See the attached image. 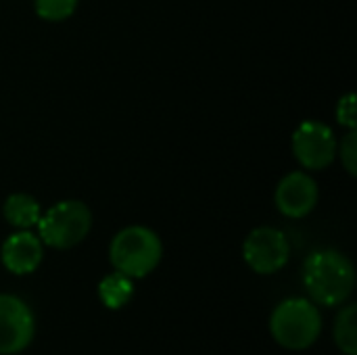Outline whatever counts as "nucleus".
Masks as SVG:
<instances>
[{
	"label": "nucleus",
	"mask_w": 357,
	"mask_h": 355,
	"mask_svg": "<svg viewBox=\"0 0 357 355\" xmlns=\"http://www.w3.org/2000/svg\"><path fill=\"white\" fill-rule=\"evenodd\" d=\"M2 213H4V220L10 226H15L19 230H27V228L38 224V220L42 216V209H40V203L31 195L15 192L4 201Z\"/></svg>",
	"instance_id": "9d476101"
},
{
	"label": "nucleus",
	"mask_w": 357,
	"mask_h": 355,
	"mask_svg": "<svg viewBox=\"0 0 357 355\" xmlns=\"http://www.w3.org/2000/svg\"><path fill=\"white\" fill-rule=\"evenodd\" d=\"M303 285L307 295L320 305H341L356 287V270L347 255L335 249L314 251L303 266Z\"/></svg>",
	"instance_id": "f257e3e1"
},
{
	"label": "nucleus",
	"mask_w": 357,
	"mask_h": 355,
	"mask_svg": "<svg viewBox=\"0 0 357 355\" xmlns=\"http://www.w3.org/2000/svg\"><path fill=\"white\" fill-rule=\"evenodd\" d=\"M161 255V239L146 226H128L119 230L109 247V259L115 272H121L130 278L149 276L159 266Z\"/></svg>",
	"instance_id": "f03ea898"
},
{
	"label": "nucleus",
	"mask_w": 357,
	"mask_h": 355,
	"mask_svg": "<svg viewBox=\"0 0 357 355\" xmlns=\"http://www.w3.org/2000/svg\"><path fill=\"white\" fill-rule=\"evenodd\" d=\"M335 343L345 355H357V305L341 310L335 322Z\"/></svg>",
	"instance_id": "f8f14e48"
},
{
	"label": "nucleus",
	"mask_w": 357,
	"mask_h": 355,
	"mask_svg": "<svg viewBox=\"0 0 357 355\" xmlns=\"http://www.w3.org/2000/svg\"><path fill=\"white\" fill-rule=\"evenodd\" d=\"M337 119H339L341 126H345L349 130H356V96L351 92L341 96V100L337 105Z\"/></svg>",
	"instance_id": "2eb2a0df"
},
{
	"label": "nucleus",
	"mask_w": 357,
	"mask_h": 355,
	"mask_svg": "<svg viewBox=\"0 0 357 355\" xmlns=\"http://www.w3.org/2000/svg\"><path fill=\"white\" fill-rule=\"evenodd\" d=\"M36 322L29 305L15 295H0V355H13L29 347Z\"/></svg>",
	"instance_id": "0eeeda50"
},
{
	"label": "nucleus",
	"mask_w": 357,
	"mask_h": 355,
	"mask_svg": "<svg viewBox=\"0 0 357 355\" xmlns=\"http://www.w3.org/2000/svg\"><path fill=\"white\" fill-rule=\"evenodd\" d=\"M44 257V247L40 236L19 230L10 234L0 249V259L4 268L13 274H31Z\"/></svg>",
	"instance_id": "1a4fd4ad"
},
{
	"label": "nucleus",
	"mask_w": 357,
	"mask_h": 355,
	"mask_svg": "<svg viewBox=\"0 0 357 355\" xmlns=\"http://www.w3.org/2000/svg\"><path fill=\"white\" fill-rule=\"evenodd\" d=\"M134 295V282L130 276L121 274V272H113L109 276H105L98 285V297L102 301L105 308L109 310H119L123 308Z\"/></svg>",
	"instance_id": "9b49d317"
},
{
	"label": "nucleus",
	"mask_w": 357,
	"mask_h": 355,
	"mask_svg": "<svg viewBox=\"0 0 357 355\" xmlns=\"http://www.w3.org/2000/svg\"><path fill=\"white\" fill-rule=\"evenodd\" d=\"M318 197V184L307 172H291L278 182L274 203L282 216L299 220L314 211Z\"/></svg>",
	"instance_id": "6e6552de"
},
{
	"label": "nucleus",
	"mask_w": 357,
	"mask_h": 355,
	"mask_svg": "<svg viewBox=\"0 0 357 355\" xmlns=\"http://www.w3.org/2000/svg\"><path fill=\"white\" fill-rule=\"evenodd\" d=\"M36 226L40 230L42 245L52 249H71L88 236L92 228V213L86 203L67 199L44 211Z\"/></svg>",
	"instance_id": "20e7f679"
},
{
	"label": "nucleus",
	"mask_w": 357,
	"mask_h": 355,
	"mask_svg": "<svg viewBox=\"0 0 357 355\" xmlns=\"http://www.w3.org/2000/svg\"><path fill=\"white\" fill-rule=\"evenodd\" d=\"M247 266L257 274H274L282 270L291 257V245L278 228L261 226L249 232L243 245Z\"/></svg>",
	"instance_id": "423d86ee"
},
{
	"label": "nucleus",
	"mask_w": 357,
	"mask_h": 355,
	"mask_svg": "<svg viewBox=\"0 0 357 355\" xmlns=\"http://www.w3.org/2000/svg\"><path fill=\"white\" fill-rule=\"evenodd\" d=\"M320 331L322 316L307 299H287L270 318V333L284 349L301 352L312 347L318 341Z\"/></svg>",
	"instance_id": "7ed1b4c3"
},
{
	"label": "nucleus",
	"mask_w": 357,
	"mask_h": 355,
	"mask_svg": "<svg viewBox=\"0 0 357 355\" xmlns=\"http://www.w3.org/2000/svg\"><path fill=\"white\" fill-rule=\"evenodd\" d=\"M77 0H33V8L44 21H65L73 15Z\"/></svg>",
	"instance_id": "ddd939ff"
},
{
	"label": "nucleus",
	"mask_w": 357,
	"mask_h": 355,
	"mask_svg": "<svg viewBox=\"0 0 357 355\" xmlns=\"http://www.w3.org/2000/svg\"><path fill=\"white\" fill-rule=\"evenodd\" d=\"M337 155H341V163L347 169L349 176L357 174V134L356 130H349L341 144H337Z\"/></svg>",
	"instance_id": "4468645a"
},
{
	"label": "nucleus",
	"mask_w": 357,
	"mask_h": 355,
	"mask_svg": "<svg viewBox=\"0 0 357 355\" xmlns=\"http://www.w3.org/2000/svg\"><path fill=\"white\" fill-rule=\"evenodd\" d=\"M337 144L339 140L335 132L326 123L314 119L299 123L291 142L299 165L303 169H314V172L326 169L337 159Z\"/></svg>",
	"instance_id": "39448f33"
}]
</instances>
